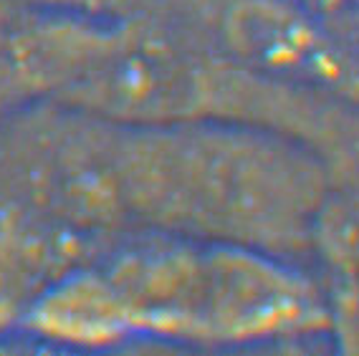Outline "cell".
<instances>
[{"mask_svg":"<svg viewBox=\"0 0 359 356\" xmlns=\"http://www.w3.org/2000/svg\"><path fill=\"white\" fill-rule=\"evenodd\" d=\"M26 324L48 338L258 341L327 329L319 288L281 255L144 230L99 263L71 268Z\"/></svg>","mask_w":359,"mask_h":356,"instance_id":"6da1fadb","label":"cell"},{"mask_svg":"<svg viewBox=\"0 0 359 356\" xmlns=\"http://www.w3.org/2000/svg\"><path fill=\"white\" fill-rule=\"evenodd\" d=\"M124 225L281 255L306 245L327 198L316 152L228 119L119 124Z\"/></svg>","mask_w":359,"mask_h":356,"instance_id":"7a4b0ae2","label":"cell"}]
</instances>
